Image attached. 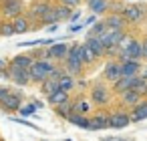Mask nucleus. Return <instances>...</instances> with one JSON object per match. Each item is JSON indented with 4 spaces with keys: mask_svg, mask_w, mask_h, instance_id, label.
<instances>
[{
    "mask_svg": "<svg viewBox=\"0 0 147 141\" xmlns=\"http://www.w3.org/2000/svg\"><path fill=\"white\" fill-rule=\"evenodd\" d=\"M49 55H51V61H55V63L61 65V63L69 57V45H65V43H55V45L49 47Z\"/></svg>",
    "mask_w": 147,
    "mask_h": 141,
    "instance_id": "nucleus-16",
    "label": "nucleus"
},
{
    "mask_svg": "<svg viewBox=\"0 0 147 141\" xmlns=\"http://www.w3.org/2000/svg\"><path fill=\"white\" fill-rule=\"evenodd\" d=\"M89 99H91V103H93L97 109H107L109 103L113 101V89H109L105 83L97 81V83H93L91 89H89Z\"/></svg>",
    "mask_w": 147,
    "mask_h": 141,
    "instance_id": "nucleus-1",
    "label": "nucleus"
},
{
    "mask_svg": "<svg viewBox=\"0 0 147 141\" xmlns=\"http://www.w3.org/2000/svg\"><path fill=\"white\" fill-rule=\"evenodd\" d=\"M109 119H111V111L107 109H99L91 115V129L89 131H103L109 129Z\"/></svg>",
    "mask_w": 147,
    "mask_h": 141,
    "instance_id": "nucleus-10",
    "label": "nucleus"
},
{
    "mask_svg": "<svg viewBox=\"0 0 147 141\" xmlns=\"http://www.w3.org/2000/svg\"><path fill=\"white\" fill-rule=\"evenodd\" d=\"M59 87H61L63 91H67V93H73V91L77 89V77L65 73V75L59 79Z\"/></svg>",
    "mask_w": 147,
    "mask_h": 141,
    "instance_id": "nucleus-28",
    "label": "nucleus"
},
{
    "mask_svg": "<svg viewBox=\"0 0 147 141\" xmlns=\"http://www.w3.org/2000/svg\"><path fill=\"white\" fill-rule=\"evenodd\" d=\"M85 43L89 45V49L95 53V57H97V59H105L107 49H105V45L101 43V38H99V36H89V38H85Z\"/></svg>",
    "mask_w": 147,
    "mask_h": 141,
    "instance_id": "nucleus-23",
    "label": "nucleus"
},
{
    "mask_svg": "<svg viewBox=\"0 0 147 141\" xmlns=\"http://www.w3.org/2000/svg\"><path fill=\"white\" fill-rule=\"evenodd\" d=\"M55 4H57V2H55ZM59 22H61V18H59V14H57V8H55V6H53V8L42 16V20H40V24H42V26H51V24H59Z\"/></svg>",
    "mask_w": 147,
    "mask_h": 141,
    "instance_id": "nucleus-30",
    "label": "nucleus"
},
{
    "mask_svg": "<svg viewBox=\"0 0 147 141\" xmlns=\"http://www.w3.org/2000/svg\"><path fill=\"white\" fill-rule=\"evenodd\" d=\"M32 103L36 105V109H42V107H45V103H42V101H32Z\"/></svg>",
    "mask_w": 147,
    "mask_h": 141,
    "instance_id": "nucleus-48",
    "label": "nucleus"
},
{
    "mask_svg": "<svg viewBox=\"0 0 147 141\" xmlns=\"http://www.w3.org/2000/svg\"><path fill=\"white\" fill-rule=\"evenodd\" d=\"M0 20H2V16H0Z\"/></svg>",
    "mask_w": 147,
    "mask_h": 141,
    "instance_id": "nucleus-53",
    "label": "nucleus"
},
{
    "mask_svg": "<svg viewBox=\"0 0 147 141\" xmlns=\"http://www.w3.org/2000/svg\"><path fill=\"white\" fill-rule=\"evenodd\" d=\"M8 73H10V81L14 85H18V87L32 85V81H30V69H16V67L8 65Z\"/></svg>",
    "mask_w": 147,
    "mask_h": 141,
    "instance_id": "nucleus-11",
    "label": "nucleus"
},
{
    "mask_svg": "<svg viewBox=\"0 0 147 141\" xmlns=\"http://www.w3.org/2000/svg\"><path fill=\"white\" fill-rule=\"evenodd\" d=\"M79 18H81V10H73V14H71V18H69V22L77 24V22H79Z\"/></svg>",
    "mask_w": 147,
    "mask_h": 141,
    "instance_id": "nucleus-41",
    "label": "nucleus"
},
{
    "mask_svg": "<svg viewBox=\"0 0 147 141\" xmlns=\"http://www.w3.org/2000/svg\"><path fill=\"white\" fill-rule=\"evenodd\" d=\"M30 55L34 57V61H45V59H51V55H49V47H38L36 51H30Z\"/></svg>",
    "mask_w": 147,
    "mask_h": 141,
    "instance_id": "nucleus-36",
    "label": "nucleus"
},
{
    "mask_svg": "<svg viewBox=\"0 0 147 141\" xmlns=\"http://www.w3.org/2000/svg\"><path fill=\"white\" fill-rule=\"evenodd\" d=\"M65 141H71V139H65Z\"/></svg>",
    "mask_w": 147,
    "mask_h": 141,
    "instance_id": "nucleus-51",
    "label": "nucleus"
},
{
    "mask_svg": "<svg viewBox=\"0 0 147 141\" xmlns=\"http://www.w3.org/2000/svg\"><path fill=\"white\" fill-rule=\"evenodd\" d=\"M49 99V105L55 109V107H59V105H63V103H67L69 99H71V93H67V91H63V89H59V91H55L53 95H49L47 97Z\"/></svg>",
    "mask_w": 147,
    "mask_h": 141,
    "instance_id": "nucleus-25",
    "label": "nucleus"
},
{
    "mask_svg": "<svg viewBox=\"0 0 147 141\" xmlns=\"http://www.w3.org/2000/svg\"><path fill=\"white\" fill-rule=\"evenodd\" d=\"M0 141H4V139H0Z\"/></svg>",
    "mask_w": 147,
    "mask_h": 141,
    "instance_id": "nucleus-54",
    "label": "nucleus"
},
{
    "mask_svg": "<svg viewBox=\"0 0 147 141\" xmlns=\"http://www.w3.org/2000/svg\"><path fill=\"white\" fill-rule=\"evenodd\" d=\"M81 28H83V24H79V22H77V24H71V26H69V32H71V34H75V32H79Z\"/></svg>",
    "mask_w": 147,
    "mask_h": 141,
    "instance_id": "nucleus-43",
    "label": "nucleus"
},
{
    "mask_svg": "<svg viewBox=\"0 0 147 141\" xmlns=\"http://www.w3.org/2000/svg\"><path fill=\"white\" fill-rule=\"evenodd\" d=\"M59 2H61V4H65V6H69V8H73V10H75V8H77V6H79V4H81V2H85V0H59Z\"/></svg>",
    "mask_w": 147,
    "mask_h": 141,
    "instance_id": "nucleus-39",
    "label": "nucleus"
},
{
    "mask_svg": "<svg viewBox=\"0 0 147 141\" xmlns=\"http://www.w3.org/2000/svg\"><path fill=\"white\" fill-rule=\"evenodd\" d=\"M125 34H127V30H105L99 38H101V43L105 45V49H111V47H119L121 45V40L125 38Z\"/></svg>",
    "mask_w": 147,
    "mask_h": 141,
    "instance_id": "nucleus-12",
    "label": "nucleus"
},
{
    "mask_svg": "<svg viewBox=\"0 0 147 141\" xmlns=\"http://www.w3.org/2000/svg\"><path fill=\"white\" fill-rule=\"evenodd\" d=\"M16 30H14V24L12 20H0V36H14Z\"/></svg>",
    "mask_w": 147,
    "mask_h": 141,
    "instance_id": "nucleus-33",
    "label": "nucleus"
},
{
    "mask_svg": "<svg viewBox=\"0 0 147 141\" xmlns=\"http://www.w3.org/2000/svg\"><path fill=\"white\" fill-rule=\"evenodd\" d=\"M10 119H12V121H16V123H20V125H24V127H30V129L38 131V125H36V123H32V121H28V119H24V117H12V115H10Z\"/></svg>",
    "mask_w": 147,
    "mask_h": 141,
    "instance_id": "nucleus-38",
    "label": "nucleus"
},
{
    "mask_svg": "<svg viewBox=\"0 0 147 141\" xmlns=\"http://www.w3.org/2000/svg\"><path fill=\"white\" fill-rule=\"evenodd\" d=\"M10 65V61H4V59H0V71H6Z\"/></svg>",
    "mask_w": 147,
    "mask_h": 141,
    "instance_id": "nucleus-45",
    "label": "nucleus"
},
{
    "mask_svg": "<svg viewBox=\"0 0 147 141\" xmlns=\"http://www.w3.org/2000/svg\"><path fill=\"white\" fill-rule=\"evenodd\" d=\"M22 99H24V95L20 91H12L2 103H0V109H2L4 113H8V115L18 113V109L22 107Z\"/></svg>",
    "mask_w": 147,
    "mask_h": 141,
    "instance_id": "nucleus-8",
    "label": "nucleus"
},
{
    "mask_svg": "<svg viewBox=\"0 0 147 141\" xmlns=\"http://www.w3.org/2000/svg\"><path fill=\"white\" fill-rule=\"evenodd\" d=\"M125 8V4L121 0H109V14H121Z\"/></svg>",
    "mask_w": 147,
    "mask_h": 141,
    "instance_id": "nucleus-37",
    "label": "nucleus"
},
{
    "mask_svg": "<svg viewBox=\"0 0 147 141\" xmlns=\"http://www.w3.org/2000/svg\"><path fill=\"white\" fill-rule=\"evenodd\" d=\"M121 77H123V73H121V61H117V59H107L105 69H103V79L113 85V83H115L117 79H121Z\"/></svg>",
    "mask_w": 147,
    "mask_h": 141,
    "instance_id": "nucleus-9",
    "label": "nucleus"
},
{
    "mask_svg": "<svg viewBox=\"0 0 147 141\" xmlns=\"http://www.w3.org/2000/svg\"><path fill=\"white\" fill-rule=\"evenodd\" d=\"M97 20H99V16H97V14H91V16H89V18L85 20V24H83V26H93V24H95Z\"/></svg>",
    "mask_w": 147,
    "mask_h": 141,
    "instance_id": "nucleus-42",
    "label": "nucleus"
},
{
    "mask_svg": "<svg viewBox=\"0 0 147 141\" xmlns=\"http://www.w3.org/2000/svg\"><path fill=\"white\" fill-rule=\"evenodd\" d=\"M137 83H139V75H135V77H121V79H117V81L111 85V89H113V93L121 95V93H125V91H129V89H135Z\"/></svg>",
    "mask_w": 147,
    "mask_h": 141,
    "instance_id": "nucleus-14",
    "label": "nucleus"
},
{
    "mask_svg": "<svg viewBox=\"0 0 147 141\" xmlns=\"http://www.w3.org/2000/svg\"><path fill=\"white\" fill-rule=\"evenodd\" d=\"M59 89H61V87H59V81H57V79H51V77H49L45 83H40V91H42V95H47V97L53 95V93L59 91Z\"/></svg>",
    "mask_w": 147,
    "mask_h": 141,
    "instance_id": "nucleus-29",
    "label": "nucleus"
},
{
    "mask_svg": "<svg viewBox=\"0 0 147 141\" xmlns=\"http://www.w3.org/2000/svg\"><path fill=\"white\" fill-rule=\"evenodd\" d=\"M145 99H147V89H145Z\"/></svg>",
    "mask_w": 147,
    "mask_h": 141,
    "instance_id": "nucleus-50",
    "label": "nucleus"
},
{
    "mask_svg": "<svg viewBox=\"0 0 147 141\" xmlns=\"http://www.w3.org/2000/svg\"><path fill=\"white\" fill-rule=\"evenodd\" d=\"M145 97L143 95H139L135 89H129V91H125V93H121L119 95V107H123V109H133L137 103H141Z\"/></svg>",
    "mask_w": 147,
    "mask_h": 141,
    "instance_id": "nucleus-13",
    "label": "nucleus"
},
{
    "mask_svg": "<svg viewBox=\"0 0 147 141\" xmlns=\"http://www.w3.org/2000/svg\"><path fill=\"white\" fill-rule=\"evenodd\" d=\"M105 30H107L105 18H99V20H97V22H95V24H93V26L87 30V38H89V36H101Z\"/></svg>",
    "mask_w": 147,
    "mask_h": 141,
    "instance_id": "nucleus-31",
    "label": "nucleus"
},
{
    "mask_svg": "<svg viewBox=\"0 0 147 141\" xmlns=\"http://www.w3.org/2000/svg\"><path fill=\"white\" fill-rule=\"evenodd\" d=\"M53 6H55V0H32L30 6H28V10H26V16H28L30 24L40 22L42 16H45Z\"/></svg>",
    "mask_w": 147,
    "mask_h": 141,
    "instance_id": "nucleus-3",
    "label": "nucleus"
},
{
    "mask_svg": "<svg viewBox=\"0 0 147 141\" xmlns=\"http://www.w3.org/2000/svg\"><path fill=\"white\" fill-rule=\"evenodd\" d=\"M143 59H147V38L143 40Z\"/></svg>",
    "mask_w": 147,
    "mask_h": 141,
    "instance_id": "nucleus-47",
    "label": "nucleus"
},
{
    "mask_svg": "<svg viewBox=\"0 0 147 141\" xmlns=\"http://www.w3.org/2000/svg\"><path fill=\"white\" fill-rule=\"evenodd\" d=\"M10 93H12V89H10V87H4V85H0V103H2V101H4V99H6Z\"/></svg>",
    "mask_w": 147,
    "mask_h": 141,
    "instance_id": "nucleus-40",
    "label": "nucleus"
},
{
    "mask_svg": "<svg viewBox=\"0 0 147 141\" xmlns=\"http://www.w3.org/2000/svg\"><path fill=\"white\" fill-rule=\"evenodd\" d=\"M55 8H57V14H59L61 20H69L71 14H73V8H69V6H65V4H61V2H57Z\"/></svg>",
    "mask_w": 147,
    "mask_h": 141,
    "instance_id": "nucleus-35",
    "label": "nucleus"
},
{
    "mask_svg": "<svg viewBox=\"0 0 147 141\" xmlns=\"http://www.w3.org/2000/svg\"><path fill=\"white\" fill-rule=\"evenodd\" d=\"M87 85H89V81H85V79H77V87H79V89H87Z\"/></svg>",
    "mask_w": 147,
    "mask_h": 141,
    "instance_id": "nucleus-44",
    "label": "nucleus"
},
{
    "mask_svg": "<svg viewBox=\"0 0 147 141\" xmlns=\"http://www.w3.org/2000/svg\"><path fill=\"white\" fill-rule=\"evenodd\" d=\"M125 59H137V61H143V40L133 36L131 43L119 53L117 61H125Z\"/></svg>",
    "mask_w": 147,
    "mask_h": 141,
    "instance_id": "nucleus-5",
    "label": "nucleus"
},
{
    "mask_svg": "<svg viewBox=\"0 0 147 141\" xmlns=\"http://www.w3.org/2000/svg\"><path fill=\"white\" fill-rule=\"evenodd\" d=\"M26 12V6L22 0H10L8 4L0 6V16H2V20H14L16 16L24 14Z\"/></svg>",
    "mask_w": 147,
    "mask_h": 141,
    "instance_id": "nucleus-6",
    "label": "nucleus"
},
{
    "mask_svg": "<svg viewBox=\"0 0 147 141\" xmlns=\"http://www.w3.org/2000/svg\"><path fill=\"white\" fill-rule=\"evenodd\" d=\"M55 113L59 115V117H63V119H67L71 113H73V99H69L67 103H63V105H59V107H55Z\"/></svg>",
    "mask_w": 147,
    "mask_h": 141,
    "instance_id": "nucleus-32",
    "label": "nucleus"
},
{
    "mask_svg": "<svg viewBox=\"0 0 147 141\" xmlns=\"http://www.w3.org/2000/svg\"><path fill=\"white\" fill-rule=\"evenodd\" d=\"M141 67H143V61H137V59H125V61H121V73H123V77H135V75H139Z\"/></svg>",
    "mask_w": 147,
    "mask_h": 141,
    "instance_id": "nucleus-18",
    "label": "nucleus"
},
{
    "mask_svg": "<svg viewBox=\"0 0 147 141\" xmlns=\"http://www.w3.org/2000/svg\"><path fill=\"white\" fill-rule=\"evenodd\" d=\"M55 2H59V0H55Z\"/></svg>",
    "mask_w": 147,
    "mask_h": 141,
    "instance_id": "nucleus-52",
    "label": "nucleus"
},
{
    "mask_svg": "<svg viewBox=\"0 0 147 141\" xmlns=\"http://www.w3.org/2000/svg\"><path fill=\"white\" fill-rule=\"evenodd\" d=\"M12 24H14L16 34H24V32H28V30H30V20H28L26 12H24V14H20V16H16V18L12 20Z\"/></svg>",
    "mask_w": 147,
    "mask_h": 141,
    "instance_id": "nucleus-26",
    "label": "nucleus"
},
{
    "mask_svg": "<svg viewBox=\"0 0 147 141\" xmlns=\"http://www.w3.org/2000/svg\"><path fill=\"white\" fill-rule=\"evenodd\" d=\"M123 16H125V20H127V24L129 26H137L139 22H143L145 18H147V10H145V6H141V4H127L125 8H123V12H121Z\"/></svg>",
    "mask_w": 147,
    "mask_h": 141,
    "instance_id": "nucleus-4",
    "label": "nucleus"
},
{
    "mask_svg": "<svg viewBox=\"0 0 147 141\" xmlns=\"http://www.w3.org/2000/svg\"><path fill=\"white\" fill-rule=\"evenodd\" d=\"M59 63H55V61H51V59H45V61H34V65L30 67V81L32 83H45L49 77H51V73L55 71V67H57Z\"/></svg>",
    "mask_w": 147,
    "mask_h": 141,
    "instance_id": "nucleus-2",
    "label": "nucleus"
},
{
    "mask_svg": "<svg viewBox=\"0 0 147 141\" xmlns=\"http://www.w3.org/2000/svg\"><path fill=\"white\" fill-rule=\"evenodd\" d=\"M67 121H69L71 125L81 127V129H91V115H81V113L73 111V113L67 117Z\"/></svg>",
    "mask_w": 147,
    "mask_h": 141,
    "instance_id": "nucleus-24",
    "label": "nucleus"
},
{
    "mask_svg": "<svg viewBox=\"0 0 147 141\" xmlns=\"http://www.w3.org/2000/svg\"><path fill=\"white\" fill-rule=\"evenodd\" d=\"M63 67H65V71H67L69 75H73V77H77V79L85 73V65H83V61L77 59V57H67V59L63 61Z\"/></svg>",
    "mask_w": 147,
    "mask_h": 141,
    "instance_id": "nucleus-15",
    "label": "nucleus"
},
{
    "mask_svg": "<svg viewBox=\"0 0 147 141\" xmlns=\"http://www.w3.org/2000/svg\"><path fill=\"white\" fill-rule=\"evenodd\" d=\"M105 24L109 30H127L129 28L123 14H105Z\"/></svg>",
    "mask_w": 147,
    "mask_h": 141,
    "instance_id": "nucleus-17",
    "label": "nucleus"
},
{
    "mask_svg": "<svg viewBox=\"0 0 147 141\" xmlns=\"http://www.w3.org/2000/svg\"><path fill=\"white\" fill-rule=\"evenodd\" d=\"M10 0H0V6H4V4H8Z\"/></svg>",
    "mask_w": 147,
    "mask_h": 141,
    "instance_id": "nucleus-49",
    "label": "nucleus"
},
{
    "mask_svg": "<svg viewBox=\"0 0 147 141\" xmlns=\"http://www.w3.org/2000/svg\"><path fill=\"white\" fill-rule=\"evenodd\" d=\"M36 111H38V109H36V105H34L32 101H28L26 105H22V107L18 109V115H22L24 119H26V117H36V115H34Z\"/></svg>",
    "mask_w": 147,
    "mask_h": 141,
    "instance_id": "nucleus-34",
    "label": "nucleus"
},
{
    "mask_svg": "<svg viewBox=\"0 0 147 141\" xmlns=\"http://www.w3.org/2000/svg\"><path fill=\"white\" fill-rule=\"evenodd\" d=\"M81 61H83L85 67H91V65H95V63L99 61V59L95 57V53L89 49L87 43H81Z\"/></svg>",
    "mask_w": 147,
    "mask_h": 141,
    "instance_id": "nucleus-27",
    "label": "nucleus"
},
{
    "mask_svg": "<svg viewBox=\"0 0 147 141\" xmlns=\"http://www.w3.org/2000/svg\"><path fill=\"white\" fill-rule=\"evenodd\" d=\"M131 123V113L129 109H113L111 111V119H109V129H125Z\"/></svg>",
    "mask_w": 147,
    "mask_h": 141,
    "instance_id": "nucleus-7",
    "label": "nucleus"
},
{
    "mask_svg": "<svg viewBox=\"0 0 147 141\" xmlns=\"http://www.w3.org/2000/svg\"><path fill=\"white\" fill-rule=\"evenodd\" d=\"M32 65H34V57L30 53H18L10 61V67H16V69H30Z\"/></svg>",
    "mask_w": 147,
    "mask_h": 141,
    "instance_id": "nucleus-19",
    "label": "nucleus"
},
{
    "mask_svg": "<svg viewBox=\"0 0 147 141\" xmlns=\"http://www.w3.org/2000/svg\"><path fill=\"white\" fill-rule=\"evenodd\" d=\"M93 107H95V105L91 103V99H85L83 95H79V97L73 99V111H77V113H81V115H89Z\"/></svg>",
    "mask_w": 147,
    "mask_h": 141,
    "instance_id": "nucleus-21",
    "label": "nucleus"
},
{
    "mask_svg": "<svg viewBox=\"0 0 147 141\" xmlns=\"http://www.w3.org/2000/svg\"><path fill=\"white\" fill-rule=\"evenodd\" d=\"M139 77H141L143 81H147V67H141V71H139Z\"/></svg>",
    "mask_w": 147,
    "mask_h": 141,
    "instance_id": "nucleus-46",
    "label": "nucleus"
},
{
    "mask_svg": "<svg viewBox=\"0 0 147 141\" xmlns=\"http://www.w3.org/2000/svg\"><path fill=\"white\" fill-rule=\"evenodd\" d=\"M91 14H97V16H105L109 14V0H85Z\"/></svg>",
    "mask_w": 147,
    "mask_h": 141,
    "instance_id": "nucleus-20",
    "label": "nucleus"
},
{
    "mask_svg": "<svg viewBox=\"0 0 147 141\" xmlns=\"http://www.w3.org/2000/svg\"><path fill=\"white\" fill-rule=\"evenodd\" d=\"M131 113V123H139L147 119V99H143L141 103H137L133 109H129Z\"/></svg>",
    "mask_w": 147,
    "mask_h": 141,
    "instance_id": "nucleus-22",
    "label": "nucleus"
}]
</instances>
